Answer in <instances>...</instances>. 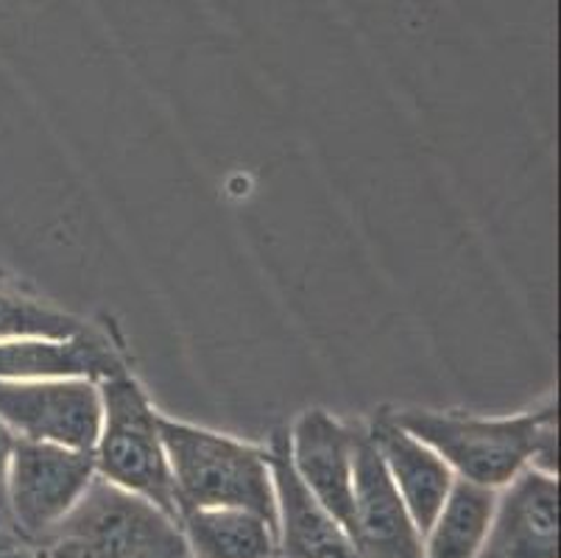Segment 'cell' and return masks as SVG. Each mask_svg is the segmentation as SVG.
Returning a JSON list of instances; mask_svg holds the SVG:
<instances>
[{"instance_id": "7a4b0ae2", "label": "cell", "mask_w": 561, "mask_h": 558, "mask_svg": "<svg viewBox=\"0 0 561 558\" xmlns=\"http://www.w3.org/2000/svg\"><path fill=\"white\" fill-rule=\"evenodd\" d=\"M160 436L182 511L243 509L263 516L277 534L272 464L263 447L168 417H160Z\"/></svg>"}, {"instance_id": "2e32d148", "label": "cell", "mask_w": 561, "mask_h": 558, "mask_svg": "<svg viewBox=\"0 0 561 558\" xmlns=\"http://www.w3.org/2000/svg\"><path fill=\"white\" fill-rule=\"evenodd\" d=\"M18 436L7 424L0 422V525L3 528H14L12 520H9V503H7V475H9V460H12V449Z\"/></svg>"}, {"instance_id": "e0dca14e", "label": "cell", "mask_w": 561, "mask_h": 558, "mask_svg": "<svg viewBox=\"0 0 561 558\" xmlns=\"http://www.w3.org/2000/svg\"><path fill=\"white\" fill-rule=\"evenodd\" d=\"M0 558H45V553L37 542L25 539L14 528L0 525Z\"/></svg>"}, {"instance_id": "9c48e42d", "label": "cell", "mask_w": 561, "mask_h": 558, "mask_svg": "<svg viewBox=\"0 0 561 558\" xmlns=\"http://www.w3.org/2000/svg\"><path fill=\"white\" fill-rule=\"evenodd\" d=\"M294 469L341 528L352 534V475H355V424L339 422L328 411H305L288 430Z\"/></svg>"}, {"instance_id": "3957f363", "label": "cell", "mask_w": 561, "mask_h": 558, "mask_svg": "<svg viewBox=\"0 0 561 558\" xmlns=\"http://www.w3.org/2000/svg\"><path fill=\"white\" fill-rule=\"evenodd\" d=\"M39 547L45 558H191L180 522L99 475Z\"/></svg>"}, {"instance_id": "9a60e30c", "label": "cell", "mask_w": 561, "mask_h": 558, "mask_svg": "<svg viewBox=\"0 0 561 558\" xmlns=\"http://www.w3.org/2000/svg\"><path fill=\"white\" fill-rule=\"evenodd\" d=\"M90 330L76 316L37 305L23 296L0 291V341H20V338H73Z\"/></svg>"}, {"instance_id": "30bf717a", "label": "cell", "mask_w": 561, "mask_h": 558, "mask_svg": "<svg viewBox=\"0 0 561 558\" xmlns=\"http://www.w3.org/2000/svg\"><path fill=\"white\" fill-rule=\"evenodd\" d=\"M481 558H559V480L525 467L497 494Z\"/></svg>"}, {"instance_id": "8992f818", "label": "cell", "mask_w": 561, "mask_h": 558, "mask_svg": "<svg viewBox=\"0 0 561 558\" xmlns=\"http://www.w3.org/2000/svg\"><path fill=\"white\" fill-rule=\"evenodd\" d=\"M0 422L28 442L93 453L101 391L90 380H0Z\"/></svg>"}, {"instance_id": "6da1fadb", "label": "cell", "mask_w": 561, "mask_h": 558, "mask_svg": "<svg viewBox=\"0 0 561 558\" xmlns=\"http://www.w3.org/2000/svg\"><path fill=\"white\" fill-rule=\"evenodd\" d=\"M411 436L425 442L458 478L489 489H503L525 467L556 475L559 469V433L556 406L519 417L483 419L438 411L391 413Z\"/></svg>"}, {"instance_id": "ba28073f", "label": "cell", "mask_w": 561, "mask_h": 558, "mask_svg": "<svg viewBox=\"0 0 561 558\" xmlns=\"http://www.w3.org/2000/svg\"><path fill=\"white\" fill-rule=\"evenodd\" d=\"M272 464L277 500V556L279 558H360L350 534L294 469L288 430H277L265 447Z\"/></svg>"}, {"instance_id": "5b68a950", "label": "cell", "mask_w": 561, "mask_h": 558, "mask_svg": "<svg viewBox=\"0 0 561 558\" xmlns=\"http://www.w3.org/2000/svg\"><path fill=\"white\" fill-rule=\"evenodd\" d=\"M93 480V453L18 439L7 475L9 520L14 531L39 545Z\"/></svg>"}, {"instance_id": "4fadbf2b", "label": "cell", "mask_w": 561, "mask_h": 558, "mask_svg": "<svg viewBox=\"0 0 561 558\" xmlns=\"http://www.w3.org/2000/svg\"><path fill=\"white\" fill-rule=\"evenodd\" d=\"M497 489L456 478L436 520L422 536L425 558H478L497 509Z\"/></svg>"}, {"instance_id": "ac0fdd59", "label": "cell", "mask_w": 561, "mask_h": 558, "mask_svg": "<svg viewBox=\"0 0 561 558\" xmlns=\"http://www.w3.org/2000/svg\"><path fill=\"white\" fill-rule=\"evenodd\" d=\"M274 558H279V556H274Z\"/></svg>"}, {"instance_id": "52a82bcc", "label": "cell", "mask_w": 561, "mask_h": 558, "mask_svg": "<svg viewBox=\"0 0 561 558\" xmlns=\"http://www.w3.org/2000/svg\"><path fill=\"white\" fill-rule=\"evenodd\" d=\"M352 494L355 509L350 539L360 558H425L420 528L413 525L364 424H355Z\"/></svg>"}, {"instance_id": "8fae6325", "label": "cell", "mask_w": 561, "mask_h": 558, "mask_svg": "<svg viewBox=\"0 0 561 558\" xmlns=\"http://www.w3.org/2000/svg\"><path fill=\"white\" fill-rule=\"evenodd\" d=\"M124 357L93 327L73 338H20L0 344V380H112Z\"/></svg>"}, {"instance_id": "d6986e66", "label": "cell", "mask_w": 561, "mask_h": 558, "mask_svg": "<svg viewBox=\"0 0 561 558\" xmlns=\"http://www.w3.org/2000/svg\"><path fill=\"white\" fill-rule=\"evenodd\" d=\"M478 558H481V556H478Z\"/></svg>"}, {"instance_id": "277c9868", "label": "cell", "mask_w": 561, "mask_h": 558, "mask_svg": "<svg viewBox=\"0 0 561 558\" xmlns=\"http://www.w3.org/2000/svg\"><path fill=\"white\" fill-rule=\"evenodd\" d=\"M99 391L101 430L93 447L95 475L180 522V494L160 436V413L140 383L129 375L101 380Z\"/></svg>"}, {"instance_id": "5bb4252c", "label": "cell", "mask_w": 561, "mask_h": 558, "mask_svg": "<svg viewBox=\"0 0 561 558\" xmlns=\"http://www.w3.org/2000/svg\"><path fill=\"white\" fill-rule=\"evenodd\" d=\"M180 528L191 558H274L277 534L263 516L243 509L182 511Z\"/></svg>"}, {"instance_id": "7c38bea8", "label": "cell", "mask_w": 561, "mask_h": 558, "mask_svg": "<svg viewBox=\"0 0 561 558\" xmlns=\"http://www.w3.org/2000/svg\"><path fill=\"white\" fill-rule=\"evenodd\" d=\"M366 430L386 464V472L400 491L413 525L425 536L445 503L456 472L425 442L402 430L391 413H380Z\"/></svg>"}]
</instances>
